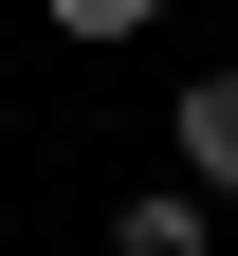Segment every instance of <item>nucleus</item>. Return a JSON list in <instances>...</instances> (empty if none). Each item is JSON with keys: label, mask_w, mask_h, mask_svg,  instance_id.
<instances>
[{"label": "nucleus", "mask_w": 238, "mask_h": 256, "mask_svg": "<svg viewBox=\"0 0 238 256\" xmlns=\"http://www.w3.org/2000/svg\"><path fill=\"white\" fill-rule=\"evenodd\" d=\"M165 146H183V183L238 202V74H183V92H165Z\"/></svg>", "instance_id": "2"}, {"label": "nucleus", "mask_w": 238, "mask_h": 256, "mask_svg": "<svg viewBox=\"0 0 238 256\" xmlns=\"http://www.w3.org/2000/svg\"><path fill=\"white\" fill-rule=\"evenodd\" d=\"M165 0H55V37H147Z\"/></svg>", "instance_id": "3"}, {"label": "nucleus", "mask_w": 238, "mask_h": 256, "mask_svg": "<svg viewBox=\"0 0 238 256\" xmlns=\"http://www.w3.org/2000/svg\"><path fill=\"white\" fill-rule=\"evenodd\" d=\"M110 256H220V183H147V202H110Z\"/></svg>", "instance_id": "1"}]
</instances>
